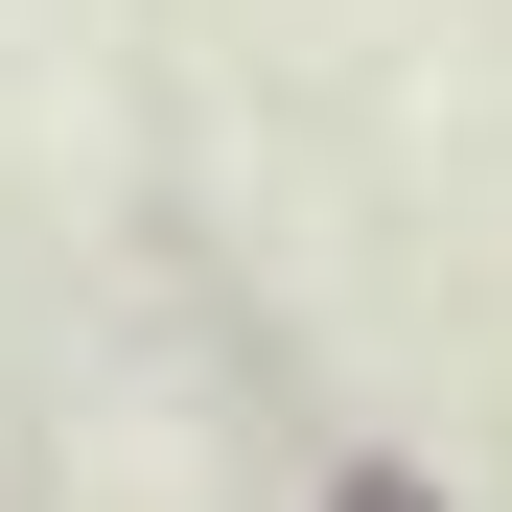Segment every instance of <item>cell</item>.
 Listing matches in <instances>:
<instances>
[{"instance_id": "obj_1", "label": "cell", "mask_w": 512, "mask_h": 512, "mask_svg": "<svg viewBox=\"0 0 512 512\" xmlns=\"http://www.w3.org/2000/svg\"><path fill=\"white\" fill-rule=\"evenodd\" d=\"M350 512H419V489H350Z\"/></svg>"}]
</instances>
